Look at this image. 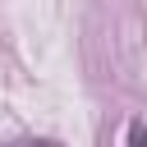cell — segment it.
Here are the masks:
<instances>
[{
    "label": "cell",
    "mask_w": 147,
    "mask_h": 147,
    "mask_svg": "<svg viewBox=\"0 0 147 147\" xmlns=\"http://www.w3.org/2000/svg\"><path fill=\"white\" fill-rule=\"evenodd\" d=\"M129 147H147V124H142V119L129 124Z\"/></svg>",
    "instance_id": "obj_1"
},
{
    "label": "cell",
    "mask_w": 147,
    "mask_h": 147,
    "mask_svg": "<svg viewBox=\"0 0 147 147\" xmlns=\"http://www.w3.org/2000/svg\"><path fill=\"white\" fill-rule=\"evenodd\" d=\"M14 147H55V142H14Z\"/></svg>",
    "instance_id": "obj_2"
}]
</instances>
